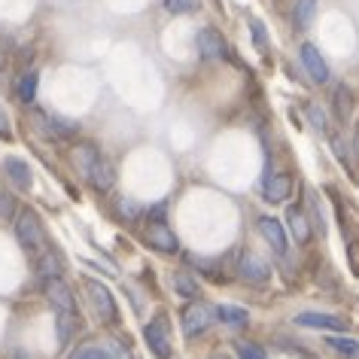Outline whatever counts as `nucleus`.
Listing matches in <instances>:
<instances>
[{"label": "nucleus", "mask_w": 359, "mask_h": 359, "mask_svg": "<svg viewBox=\"0 0 359 359\" xmlns=\"http://www.w3.org/2000/svg\"><path fill=\"white\" fill-rule=\"evenodd\" d=\"M304 113H308L311 125H313V128H317L320 134H326V131H329V125H326V113H323L317 104H308V107H304Z\"/></svg>", "instance_id": "obj_30"}, {"label": "nucleus", "mask_w": 359, "mask_h": 359, "mask_svg": "<svg viewBox=\"0 0 359 359\" xmlns=\"http://www.w3.org/2000/svg\"><path fill=\"white\" fill-rule=\"evenodd\" d=\"M140 204L134 201V198H119L116 201V217H119L122 222H137L140 219Z\"/></svg>", "instance_id": "obj_24"}, {"label": "nucleus", "mask_w": 359, "mask_h": 359, "mask_svg": "<svg viewBox=\"0 0 359 359\" xmlns=\"http://www.w3.org/2000/svg\"><path fill=\"white\" fill-rule=\"evenodd\" d=\"M195 46H198V55L204 61H226L229 58L226 40H222V34L213 31V28H201L198 37H195Z\"/></svg>", "instance_id": "obj_6"}, {"label": "nucleus", "mask_w": 359, "mask_h": 359, "mask_svg": "<svg viewBox=\"0 0 359 359\" xmlns=\"http://www.w3.org/2000/svg\"><path fill=\"white\" fill-rule=\"evenodd\" d=\"M299 55H302V65H304V70H308V76L313 79V83L326 86L329 83V65H326V58L320 55V49L313 46V43H302Z\"/></svg>", "instance_id": "obj_8"}, {"label": "nucleus", "mask_w": 359, "mask_h": 359, "mask_svg": "<svg viewBox=\"0 0 359 359\" xmlns=\"http://www.w3.org/2000/svg\"><path fill=\"white\" fill-rule=\"evenodd\" d=\"M313 15H317V0H295V10H292L295 28L304 31L313 22Z\"/></svg>", "instance_id": "obj_22"}, {"label": "nucleus", "mask_w": 359, "mask_h": 359, "mask_svg": "<svg viewBox=\"0 0 359 359\" xmlns=\"http://www.w3.org/2000/svg\"><path fill=\"white\" fill-rule=\"evenodd\" d=\"M210 359H226V356H210Z\"/></svg>", "instance_id": "obj_39"}, {"label": "nucleus", "mask_w": 359, "mask_h": 359, "mask_svg": "<svg viewBox=\"0 0 359 359\" xmlns=\"http://www.w3.org/2000/svg\"><path fill=\"white\" fill-rule=\"evenodd\" d=\"M88 183H92V189L97 192H110L113 186H116V168H113V161L107 158V156H97V161L92 165V170H88Z\"/></svg>", "instance_id": "obj_12"}, {"label": "nucleus", "mask_w": 359, "mask_h": 359, "mask_svg": "<svg viewBox=\"0 0 359 359\" xmlns=\"http://www.w3.org/2000/svg\"><path fill=\"white\" fill-rule=\"evenodd\" d=\"M250 37H253L259 52H268V31H265V25L259 22V19L250 22Z\"/></svg>", "instance_id": "obj_29"}, {"label": "nucleus", "mask_w": 359, "mask_h": 359, "mask_svg": "<svg viewBox=\"0 0 359 359\" xmlns=\"http://www.w3.org/2000/svg\"><path fill=\"white\" fill-rule=\"evenodd\" d=\"M295 326L304 329H320V332H347V320L344 317H332V313H317V311H304L292 320Z\"/></svg>", "instance_id": "obj_9"}, {"label": "nucleus", "mask_w": 359, "mask_h": 359, "mask_svg": "<svg viewBox=\"0 0 359 359\" xmlns=\"http://www.w3.org/2000/svg\"><path fill=\"white\" fill-rule=\"evenodd\" d=\"M198 6V0H165V10L174 13V15H183V13H192Z\"/></svg>", "instance_id": "obj_32"}, {"label": "nucleus", "mask_w": 359, "mask_h": 359, "mask_svg": "<svg viewBox=\"0 0 359 359\" xmlns=\"http://www.w3.org/2000/svg\"><path fill=\"white\" fill-rule=\"evenodd\" d=\"M353 92H350L347 83H338L335 86V97H332V107H335V116L338 122H350V116H353Z\"/></svg>", "instance_id": "obj_18"}, {"label": "nucleus", "mask_w": 359, "mask_h": 359, "mask_svg": "<svg viewBox=\"0 0 359 359\" xmlns=\"http://www.w3.org/2000/svg\"><path fill=\"white\" fill-rule=\"evenodd\" d=\"M332 149H335V156H338L341 165L350 168V156H347V149H344V140H341V137H332Z\"/></svg>", "instance_id": "obj_34"}, {"label": "nucleus", "mask_w": 359, "mask_h": 359, "mask_svg": "<svg viewBox=\"0 0 359 359\" xmlns=\"http://www.w3.org/2000/svg\"><path fill=\"white\" fill-rule=\"evenodd\" d=\"M170 283H174V290L183 295V299H198L201 295V286L195 283V277L186 274V271H177L174 277H170Z\"/></svg>", "instance_id": "obj_23"}, {"label": "nucleus", "mask_w": 359, "mask_h": 359, "mask_svg": "<svg viewBox=\"0 0 359 359\" xmlns=\"http://www.w3.org/2000/svg\"><path fill=\"white\" fill-rule=\"evenodd\" d=\"M37 271H40L43 280H55V277H61V256L55 253V250H46V253H40Z\"/></svg>", "instance_id": "obj_21"}, {"label": "nucleus", "mask_w": 359, "mask_h": 359, "mask_svg": "<svg viewBox=\"0 0 359 359\" xmlns=\"http://www.w3.org/2000/svg\"><path fill=\"white\" fill-rule=\"evenodd\" d=\"M147 244H149L152 250H158V253H168V256L180 250L177 235L165 226V222H152V226L147 229Z\"/></svg>", "instance_id": "obj_13"}, {"label": "nucleus", "mask_w": 359, "mask_h": 359, "mask_svg": "<svg viewBox=\"0 0 359 359\" xmlns=\"http://www.w3.org/2000/svg\"><path fill=\"white\" fill-rule=\"evenodd\" d=\"M4 174L10 177V183L15 186V189H31V168H28V161H22V158H6L4 161Z\"/></svg>", "instance_id": "obj_17"}, {"label": "nucleus", "mask_w": 359, "mask_h": 359, "mask_svg": "<svg viewBox=\"0 0 359 359\" xmlns=\"http://www.w3.org/2000/svg\"><path fill=\"white\" fill-rule=\"evenodd\" d=\"M67 359H113V356L107 353L104 347H97V344H83V347H76Z\"/></svg>", "instance_id": "obj_26"}, {"label": "nucleus", "mask_w": 359, "mask_h": 359, "mask_svg": "<svg viewBox=\"0 0 359 359\" xmlns=\"http://www.w3.org/2000/svg\"><path fill=\"white\" fill-rule=\"evenodd\" d=\"M165 213H168V201H158L156 208L149 210V219L152 222H165Z\"/></svg>", "instance_id": "obj_35"}, {"label": "nucleus", "mask_w": 359, "mask_h": 359, "mask_svg": "<svg viewBox=\"0 0 359 359\" xmlns=\"http://www.w3.org/2000/svg\"><path fill=\"white\" fill-rule=\"evenodd\" d=\"M213 320H217V308H210V304H204V302H192L189 308L183 311V335L186 338L204 335Z\"/></svg>", "instance_id": "obj_2"}, {"label": "nucleus", "mask_w": 359, "mask_h": 359, "mask_svg": "<svg viewBox=\"0 0 359 359\" xmlns=\"http://www.w3.org/2000/svg\"><path fill=\"white\" fill-rule=\"evenodd\" d=\"M34 125L40 128V134H46V137H55V140H67L76 134V125L65 119V116H49L43 110H34Z\"/></svg>", "instance_id": "obj_5"}, {"label": "nucleus", "mask_w": 359, "mask_h": 359, "mask_svg": "<svg viewBox=\"0 0 359 359\" xmlns=\"http://www.w3.org/2000/svg\"><path fill=\"white\" fill-rule=\"evenodd\" d=\"M110 356H116V359H131V350L125 347V344H119V341H113V353Z\"/></svg>", "instance_id": "obj_37"}, {"label": "nucleus", "mask_w": 359, "mask_h": 359, "mask_svg": "<svg viewBox=\"0 0 359 359\" xmlns=\"http://www.w3.org/2000/svg\"><path fill=\"white\" fill-rule=\"evenodd\" d=\"M238 274L244 277L247 283H253V286H262V283L271 280V268H268V262L259 253H244L241 256Z\"/></svg>", "instance_id": "obj_7"}, {"label": "nucleus", "mask_w": 359, "mask_h": 359, "mask_svg": "<svg viewBox=\"0 0 359 359\" xmlns=\"http://www.w3.org/2000/svg\"><path fill=\"white\" fill-rule=\"evenodd\" d=\"M286 222H290L292 238L299 241V244H308V241H311V229H313V226H311V219H308V213L292 204V208L286 210Z\"/></svg>", "instance_id": "obj_16"}, {"label": "nucleus", "mask_w": 359, "mask_h": 359, "mask_svg": "<svg viewBox=\"0 0 359 359\" xmlns=\"http://www.w3.org/2000/svg\"><path fill=\"white\" fill-rule=\"evenodd\" d=\"M143 338H147V347L156 359H170L174 356V347H170V338H168V326H165V317H156L152 323H147L143 329Z\"/></svg>", "instance_id": "obj_4"}, {"label": "nucleus", "mask_w": 359, "mask_h": 359, "mask_svg": "<svg viewBox=\"0 0 359 359\" xmlns=\"http://www.w3.org/2000/svg\"><path fill=\"white\" fill-rule=\"evenodd\" d=\"M46 299L52 302V308L61 311V313H76V299L70 292V286L55 277V280H46Z\"/></svg>", "instance_id": "obj_10"}, {"label": "nucleus", "mask_w": 359, "mask_h": 359, "mask_svg": "<svg viewBox=\"0 0 359 359\" xmlns=\"http://www.w3.org/2000/svg\"><path fill=\"white\" fill-rule=\"evenodd\" d=\"M37 88H40V74H37V70H25V74L19 76V83H15V92H19L22 104H34Z\"/></svg>", "instance_id": "obj_19"}, {"label": "nucleus", "mask_w": 359, "mask_h": 359, "mask_svg": "<svg viewBox=\"0 0 359 359\" xmlns=\"http://www.w3.org/2000/svg\"><path fill=\"white\" fill-rule=\"evenodd\" d=\"M308 210H311V217H313V229H317L320 235H326V219H323L320 201H317V195H311V192H308Z\"/></svg>", "instance_id": "obj_31"}, {"label": "nucleus", "mask_w": 359, "mask_h": 359, "mask_svg": "<svg viewBox=\"0 0 359 359\" xmlns=\"http://www.w3.org/2000/svg\"><path fill=\"white\" fill-rule=\"evenodd\" d=\"M235 350H238V356H241V359H268L265 350L259 347V344H253V341H238Z\"/></svg>", "instance_id": "obj_28"}, {"label": "nucleus", "mask_w": 359, "mask_h": 359, "mask_svg": "<svg viewBox=\"0 0 359 359\" xmlns=\"http://www.w3.org/2000/svg\"><path fill=\"white\" fill-rule=\"evenodd\" d=\"M97 147L95 143H76L74 149H70V165L76 168V174H83V177H88V170H92V165L97 161Z\"/></svg>", "instance_id": "obj_15"}, {"label": "nucleus", "mask_w": 359, "mask_h": 359, "mask_svg": "<svg viewBox=\"0 0 359 359\" xmlns=\"http://www.w3.org/2000/svg\"><path fill=\"white\" fill-rule=\"evenodd\" d=\"M74 326H76V313H61L58 311V344H67Z\"/></svg>", "instance_id": "obj_27"}, {"label": "nucleus", "mask_w": 359, "mask_h": 359, "mask_svg": "<svg viewBox=\"0 0 359 359\" xmlns=\"http://www.w3.org/2000/svg\"><path fill=\"white\" fill-rule=\"evenodd\" d=\"M86 292H88V299H92L95 313H97V317H101L104 323H116V320H119V311H116V299H113V292L107 290L104 283L86 280Z\"/></svg>", "instance_id": "obj_3"}, {"label": "nucleus", "mask_w": 359, "mask_h": 359, "mask_svg": "<svg viewBox=\"0 0 359 359\" xmlns=\"http://www.w3.org/2000/svg\"><path fill=\"white\" fill-rule=\"evenodd\" d=\"M0 140H13V128H10V119H6L4 110H0Z\"/></svg>", "instance_id": "obj_36"}, {"label": "nucleus", "mask_w": 359, "mask_h": 359, "mask_svg": "<svg viewBox=\"0 0 359 359\" xmlns=\"http://www.w3.org/2000/svg\"><path fill=\"white\" fill-rule=\"evenodd\" d=\"M4 61H6V43H0V67H4Z\"/></svg>", "instance_id": "obj_38"}, {"label": "nucleus", "mask_w": 359, "mask_h": 359, "mask_svg": "<svg viewBox=\"0 0 359 359\" xmlns=\"http://www.w3.org/2000/svg\"><path fill=\"white\" fill-rule=\"evenodd\" d=\"M15 241H19L22 250H28V253L43 247V222L31 208L15 213Z\"/></svg>", "instance_id": "obj_1"}, {"label": "nucleus", "mask_w": 359, "mask_h": 359, "mask_svg": "<svg viewBox=\"0 0 359 359\" xmlns=\"http://www.w3.org/2000/svg\"><path fill=\"white\" fill-rule=\"evenodd\" d=\"M259 231H262V238L274 247V253H280V256L290 253V241H286V229H283L280 219H274V217H259Z\"/></svg>", "instance_id": "obj_11"}, {"label": "nucleus", "mask_w": 359, "mask_h": 359, "mask_svg": "<svg viewBox=\"0 0 359 359\" xmlns=\"http://www.w3.org/2000/svg\"><path fill=\"white\" fill-rule=\"evenodd\" d=\"M329 347L332 350H338L341 356H350V359H356L359 356V341H350V338H329Z\"/></svg>", "instance_id": "obj_25"}, {"label": "nucleus", "mask_w": 359, "mask_h": 359, "mask_svg": "<svg viewBox=\"0 0 359 359\" xmlns=\"http://www.w3.org/2000/svg\"><path fill=\"white\" fill-rule=\"evenodd\" d=\"M217 320H222L231 329H244L250 323V313L244 308H235V304H219V308H217Z\"/></svg>", "instance_id": "obj_20"}, {"label": "nucleus", "mask_w": 359, "mask_h": 359, "mask_svg": "<svg viewBox=\"0 0 359 359\" xmlns=\"http://www.w3.org/2000/svg\"><path fill=\"white\" fill-rule=\"evenodd\" d=\"M15 213V201H13V195L0 186V219H10Z\"/></svg>", "instance_id": "obj_33"}, {"label": "nucleus", "mask_w": 359, "mask_h": 359, "mask_svg": "<svg viewBox=\"0 0 359 359\" xmlns=\"http://www.w3.org/2000/svg\"><path fill=\"white\" fill-rule=\"evenodd\" d=\"M290 192H292V180H290V174H271V170H268V174H265V183H262L265 201L280 204V201L290 198Z\"/></svg>", "instance_id": "obj_14"}]
</instances>
